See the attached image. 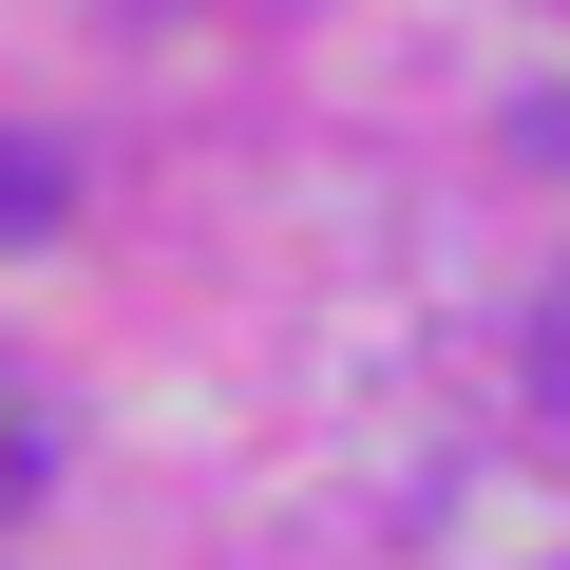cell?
Listing matches in <instances>:
<instances>
[{
  "instance_id": "1",
  "label": "cell",
  "mask_w": 570,
  "mask_h": 570,
  "mask_svg": "<svg viewBox=\"0 0 570 570\" xmlns=\"http://www.w3.org/2000/svg\"><path fill=\"white\" fill-rule=\"evenodd\" d=\"M39 494H58V400L0 362V513H39Z\"/></svg>"
},
{
  "instance_id": "2",
  "label": "cell",
  "mask_w": 570,
  "mask_h": 570,
  "mask_svg": "<svg viewBox=\"0 0 570 570\" xmlns=\"http://www.w3.org/2000/svg\"><path fill=\"white\" fill-rule=\"evenodd\" d=\"M58 228H77V171L39 134H0V247H58Z\"/></svg>"
}]
</instances>
